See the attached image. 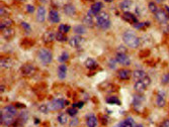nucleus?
Segmentation results:
<instances>
[{
    "label": "nucleus",
    "mask_w": 169,
    "mask_h": 127,
    "mask_svg": "<svg viewBox=\"0 0 169 127\" xmlns=\"http://www.w3.org/2000/svg\"><path fill=\"white\" fill-rule=\"evenodd\" d=\"M17 115V110L16 108L12 105H8L4 107L1 110L0 113V120H1V124L9 126L13 125L15 122V116Z\"/></svg>",
    "instance_id": "obj_1"
},
{
    "label": "nucleus",
    "mask_w": 169,
    "mask_h": 127,
    "mask_svg": "<svg viewBox=\"0 0 169 127\" xmlns=\"http://www.w3.org/2000/svg\"><path fill=\"white\" fill-rule=\"evenodd\" d=\"M124 42L128 46L132 47V49H137L140 46V39L137 37L135 33L130 30L124 33Z\"/></svg>",
    "instance_id": "obj_2"
},
{
    "label": "nucleus",
    "mask_w": 169,
    "mask_h": 127,
    "mask_svg": "<svg viewBox=\"0 0 169 127\" xmlns=\"http://www.w3.org/2000/svg\"><path fill=\"white\" fill-rule=\"evenodd\" d=\"M96 23L97 26L102 28V29H107L110 26V19L106 12H100L96 15Z\"/></svg>",
    "instance_id": "obj_3"
},
{
    "label": "nucleus",
    "mask_w": 169,
    "mask_h": 127,
    "mask_svg": "<svg viewBox=\"0 0 169 127\" xmlns=\"http://www.w3.org/2000/svg\"><path fill=\"white\" fill-rule=\"evenodd\" d=\"M133 78H134V80H135V82H142V83H144L147 87L150 85V83H151V80H150L149 76L146 74L144 71H140V70L134 72Z\"/></svg>",
    "instance_id": "obj_4"
},
{
    "label": "nucleus",
    "mask_w": 169,
    "mask_h": 127,
    "mask_svg": "<svg viewBox=\"0 0 169 127\" xmlns=\"http://www.w3.org/2000/svg\"><path fill=\"white\" fill-rule=\"evenodd\" d=\"M38 56H39L40 61L42 62L44 65H49V63H51V62H52V60H53L52 53H51L49 50H46V49L40 50L39 53H38Z\"/></svg>",
    "instance_id": "obj_5"
},
{
    "label": "nucleus",
    "mask_w": 169,
    "mask_h": 127,
    "mask_svg": "<svg viewBox=\"0 0 169 127\" xmlns=\"http://www.w3.org/2000/svg\"><path fill=\"white\" fill-rule=\"evenodd\" d=\"M66 105H68V101H66L64 99H56V100L52 101V102L50 103V105H48V106H49V109L51 110L58 111V110L63 109Z\"/></svg>",
    "instance_id": "obj_6"
},
{
    "label": "nucleus",
    "mask_w": 169,
    "mask_h": 127,
    "mask_svg": "<svg viewBox=\"0 0 169 127\" xmlns=\"http://www.w3.org/2000/svg\"><path fill=\"white\" fill-rule=\"evenodd\" d=\"M155 17L162 25H167L168 24V15L165 10H162V9H158V11L155 12Z\"/></svg>",
    "instance_id": "obj_7"
},
{
    "label": "nucleus",
    "mask_w": 169,
    "mask_h": 127,
    "mask_svg": "<svg viewBox=\"0 0 169 127\" xmlns=\"http://www.w3.org/2000/svg\"><path fill=\"white\" fill-rule=\"evenodd\" d=\"M34 72H36V68L31 63H25L20 69V73L24 77H31L34 74Z\"/></svg>",
    "instance_id": "obj_8"
},
{
    "label": "nucleus",
    "mask_w": 169,
    "mask_h": 127,
    "mask_svg": "<svg viewBox=\"0 0 169 127\" xmlns=\"http://www.w3.org/2000/svg\"><path fill=\"white\" fill-rule=\"evenodd\" d=\"M116 61L123 66H129L131 63V60L129 59V57H128L126 53H117L116 56Z\"/></svg>",
    "instance_id": "obj_9"
},
{
    "label": "nucleus",
    "mask_w": 169,
    "mask_h": 127,
    "mask_svg": "<svg viewBox=\"0 0 169 127\" xmlns=\"http://www.w3.org/2000/svg\"><path fill=\"white\" fill-rule=\"evenodd\" d=\"M83 43H84V39H83V37H81L80 36H73L72 39L69 40L70 46H71L72 47H76V49L80 47Z\"/></svg>",
    "instance_id": "obj_10"
},
{
    "label": "nucleus",
    "mask_w": 169,
    "mask_h": 127,
    "mask_svg": "<svg viewBox=\"0 0 169 127\" xmlns=\"http://www.w3.org/2000/svg\"><path fill=\"white\" fill-rule=\"evenodd\" d=\"M143 102H144V98L141 95H135L133 97V106L136 110H140L143 106Z\"/></svg>",
    "instance_id": "obj_11"
},
{
    "label": "nucleus",
    "mask_w": 169,
    "mask_h": 127,
    "mask_svg": "<svg viewBox=\"0 0 169 127\" xmlns=\"http://www.w3.org/2000/svg\"><path fill=\"white\" fill-rule=\"evenodd\" d=\"M101 7H102V3L101 2H96V3H94L93 5L91 6V8L89 9V11H88V14L89 15H97V14H99L100 13V10H101Z\"/></svg>",
    "instance_id": "obj_12"
},
{
    "label": "nucleus",
    "mask_w": 169,
    "mask_h": 127,
    "mask_svg": "<svg viewBox=\"0 0 169 127\" xmlns=\"http://www.w3.org/2000/svg\"><path fill=\"white\" fill-rule=\"evenodd\" d=\"M166 104V100H165V93L163 91H159L157 93V98H156V105L158 107H164Z\"/></svg>",
    "instance_id": "obj_13"
},
{
    "label": "nucleus",
    "mask_w": 169,
    "mask_h": 127,
    "mask_svg": "<svg viewBox=\"0 0 169 127\" xmlns=\"http://www.w3.org/2000/svg\"><path fill=\"white\" fill-rule=\"evenodd\" d=\"M123 19L124 20H126L128 21L129 23H133V24H136L137 22H138V19H137V17L135 16L134 14H132L131 12H124V14H123Z\"/></svg>",
    "instance_id": "obj_14"
},
{
    "label": "nucleus",
    "mask_w": 169,
    "mask_h": 127,
    "mask_svg": "<svg viewBox=\"0 0 169 127\" xmlns=\"http://www.w3.org/2000/svg\"><path fill=\"white\" fill-rule=\"evenodd\" d=\"M1 33H2V36L4 37L5 39H13V36H14V29L13 28H11V27H8V28H5V29H3L1 30Z\"/></svg>",
    "instance_id": "obj_15"
},
{
    "label": "nucleus",
    "mask_w": 169,
    "mask_h": 127,
    "mask_svg": "<svg viewBox=\"0 0 169 127\" xmlns=\"http://www.w3.org/2000/svg\"><path fill=\"white\" fill-rule=\"evenodd\" d=\"M55 39H56V34L54 33L53 31H46L43 36V40H44V43H52Z\"/></svg>",
    "instance_id": "obj_16"
},
{
    "label": "nucleus",
    "mask_w": 169,
    "mask_h": 127,
    "mask_svg": "<svg viewBox=\"0 0 169 127\" xmlns=\"http://www.w3.org/2000/svg\"><path fill=\"white\" fill-rule=\"evenodd\" d=\"M45 15H46V9L44 6H40L38 8V13H37V20L39 22H44L45 21Z\"/></svg>",
    "instance_id": "obj_17"
},
{
    "label": "nucleus",
    "mask_w": 169,
    "mask_h": 127,
    "mask_svg": "<svg viewBox=\"0 0 169 127\" xmlns=\"http://www.w3.org/2000/svg\"><path fill=\"white\" fill-rule=\"evenodd\" d=\"M131 71H129V70H120L119 72H117V76H119V78L120 79V80H128V79H130L131 77Z\"/></svg>",
    "instance_id": "obj_18"
},
{
    "label": "nucleus",
    "mask_w": 169,
    "mask_h": 127,
    "mask_svg": "<svg viewBox=\"0 0 169 127\" xmlns=\"http://www.w3.org/2000/svg\"><path fill=\"white\" fill-rule=\"evenodd\" d=\"M49 19L51 22H53V23H57V22L60 21V16H59V13L57 12V10H51L50 11Z\"/></svg>",
    "instance_id": "obj_19"
},
{
    "label": "nucleus",
    "mask_w": 169,
    "mask_h": 127,
    "mask_svg": "<svg viewBox=\"0 0 169 127\" xmlns=\"http://www.w3.org/2000/svg\"><path fill=\"white\" fill-rule=\"evenodd\" d=\"M86 124L88 127H96L97 125V118L95 117L93 114L89 115L87 117V120H86Z\"/></svg>",
    "instance_id": "obj_20"
},
{
    "label": "nucleus",
    "mask_w": 169,
    "mask_h": 127,
    "mask_svg": "<svg viewBox=\"0 0 169 127\" xmlns=\"http://www.w3.org/2000/svg\"><path fill=\"white\" fill-rule=\"evenodd\" d=\"M132 5H133L132 0H123V1L120 3V8L124 11H127L132 7Z\"/></svg>",
    "instance_id": "obj_21"
},
{
    "label": "nucleus",
    "mask_w": 169,
    "mask_h": 127,
    "mask_svg": "<svg viewBox=\"0 0 169 127\" xmlns=\"http://www.w3.org/2000/svg\"><path fill=\"white\" fill-rule=\"evenodd\" d=\"M64 12H65L67 15H69V16H72V15L75 14L76 9L72 4H66L64 6Z\"/></svg>",
    "instance_id": "obj_22"
},
{
    "label": "nucleus",
    "mask_w": 169,
    "mask_h": 127,
    "mask_svg": "<svg viewBox=\"0 0 169 127\" xmlns=\"http://www.w3.org/2000/svg\"><path fill=\"white\" fill-rule=\"evenodd\" d=\"M85 67L89 70H94L95 68H97V63L95 62V60L89 58L85 61Z\"/></svg>",
    "instance_id": "obj_23"
},
{
    "label": "nucleus",
    "mask_w": 169,
    "mask_h": 127,
    "mask_svg": "<svg viewBox=\"0 0 169 127\" xmlns=\"http://www.w3.org/2000/svg\"><path fill=\"white\" fill-rule=\"evenodd\" d=\"M66 75H67V67L65 65H61L58 69V77L61 80H63V79H65Z\"/></svg>",
    "instance_id": "obj_24"
},
{
    "label": "nucleus",
    "mask_w": 169,
    "mask_h": 127,
    "mask_svg": "<svg viewBox=\"0 0 169 127\" xmlns=\"http://www.w3.org/2000/svg\"><path fill=\"white\" fill-rule=\"evenodd\" d=\"M147 89V86L142 82H135V90L139 93H143L144 91H146Z\"/></svg>",
    "instance_id": "obj_25"
},
{
    "label": "nucleus",
    "mask_w": 169,
    "mask_h": 127,
    "mask_svg": "<svg viewBox=\"0 0 169 127\" xmlns=\"http://www.w3.org/2000/svg\"><path fill=\"white\" fill-rule=\"evenodd\" d=\"M117 127H134V121L132 118H127L123 122H120Z\"/></svg>",
    "instance_id": "obj_26"
},
{
    "label": "nucleus",
    "mask_w": 169,
    "mask_h": 127,
    "mask_svg": "<svg viewBox=\"0 0 169 127\" xmlns=\"http://www.w3.org/2000/svg\"><path fill=\"white\" fill-rule=\"evenodd\" d=\"M106 103L111 104V105H120V101L119 98L116 96H110L106 98Z\"/></svg>",
    "instance_id": "obj_27"
},
{
    "label": "nucleus",
    "mask_w": 169,
    "mask_h": 127,
    "mask_svg": "<svg viewBox=\"0 0 169 127\" xmlns=\"http://www.w3.org/2000/svg\"><path fill=\"white\" fill-rule=\"evenodd\" d=\"M1 67L2 68H11L12 66H13V62H12V60L10 59H1Z\"/></svg>",
    "instance_id": "obj_28"
},
{
    "label": "nucleus",
    "mask_w": 169,
    "mask_h": 127,
    "mask_svg": "<svg viewBox=\"0 0 169 127\" xmlns=\"http://www.w3.org/2000/svg\"><path fill=\"white\" fill-rule=\"evenodd\" d=\"M12 23H13V21H12L11 19H3L1 21V24H0V29L3 30V29H5V28H8V27H10Z\"/></svg>",
    "instance_id": "obj_29"
},
{
    "label": "nucleus",
    "mask_w": 169,
    "mask_h": 127,
    "mask_svg": "<svg viewBox=\"0 0 169 127\" xmlns=\"http://www.w3.org/2000/svg\"><path fill=\"white\" fill-rule=\"evenodd\" d=\"M83 23L85 25H87V26L89 27H91V26H93V23H94V21H93V18H92L91 15H85V17L83 18Z\"/></svg>",
    "instance_id": "obj_30"
},
{
    "label": "nucleus",
    "mask_w": 169,
    "mask_h": 127,
    "mask_svg": "<svg viewBox=\"0 0 169 127\" xmlns=\"http://www.w3.org/2000/svg\"><path fill=\"white\" fill-rule=\"evenodd\" d=\"M67 121H68V113H61L60 115L58 116V122L60 123V124H66Z\"/></svg>",
    "instance_id": "obj_31"
},
{
    "label": "nucleus",
    "mask_w": 169,
    "mask_h": 127,
    "mask_svg": "<svg viewBox=\"0 0 169 127\" xmlns=\"http://www.w3.org/2000/svg\"><path fill=\"white\" fill-rule=\"evenodd\" d=\"M85 27L83 26V25H76V26L74 27V31L76 33L78 34H83L85 33Z\"/></svg>",
    "instance_id": "obj_32"
},
{
    "label": "nucleus",
    "mask_w": 169,
    "mask_h": 127,
    "mask_svg": "<svg viewBox=\"0 0 169 127\" xmlns=\"http://www.w3.org/2000/svg\"><path fill=\"white\" fill-rule=\"evenodd\" d=\"M68 59H69V53L65 52V53H63L62 55L59 57V58H58V61H59L60 63H65V62L68 61Z\"/></svg>",
    "instance_id": "obj_33"
},
{
    "label": "nucleus",
    "mask_w": 169,
    "mask_h": 127,
    "mask_svg": "<svg viewBox=\"0 0 169 127\" xmlns=\"http://www.w3.org/2000/svg\"><path fill=\"white\" fill-rule=\"evenodd\" d=\"M59 30H60V33H67L68 31L70 30V26L69 25H66V24H61L59 26Z\"/></svg>",
    "instance_id": "obj_34"
},
{
    "label": "nucleus",
    "mask_w": 169,
    "mask_h": 127,
    "mask_svg": "<svg viewBox=\"0 0 169 127\" xmlns=\"http://www.w3.org/2000/svg\"><path fill=\"white\" fill-rule=\"evenodd\" d=\"M56 39H57V40H59V42H66V40L68 39L65 34L60 33V31L56 34Z\"/></svg>",
    "instance_id": "obj_35"
},
{
    "label": "nucleus",
    "mask_w": 169,
    "mask_h": 127,
    "mask_svg": "<svg viewBox=\"0 0 169 127\" xmlns=\"http://www.w3.org/2000/svg\"><path fill=\"white\" fill-rule=\"evenodd\" d=\"M9 9H7L5 7V6H1V8H0V14H1V16H7L9 14Z\"/></svg>",
    "instance_id": "obj_36"
},
{
    "label": "nucleus",
    "mask_w": 169,
    "mask_h": 127,
    "mask_svg": "<svg viewBox=\"0 0 169 127\" xmlns=\"http://www.w3.org/2000/svg\"><path fill=\"white\" fill-rule=\"evenodd\" d=\"M150 25V22H144V23H139V22H137L136 24H134V26L136 28H143L145 26H149Z\"/></svg>",
    "instance_id": "obj_37"
},
{
    "label": "nucleus",
    "mask_w": 169,
    "mask_h": 127,
    "mask_svg": "<svg viewBox=\"0 0 169 127\" xmlns=\"http://www.w3.org/2000/svg\"><path fill=\"white\" fill-rule=\"evenodd\" d=\"M149 9H150V10H151L152 12H154V13H155L156 11H158L157 6H156V4H155L154 2H150V3H149Z\"/></svg>",
    "instance_id": "obj_38"
},
{
    "label": "nucleus",
    "mask_w": 169,
    "mask_h": 127,
    "mask_svg": "<svg viewBox=\"0 0 169 127\" xmlns=\"http://www.w3.org/2000/svg\"><path fill=\"white\" fill-rule=\"evenodd\" d=\"M67 113H68V115L75 116L76 114H77V110H76V108L72 107V108H69V109L67 110Z\"/></svg>",
    "instance_id": "obj_39"
},
{
    "label": "nucleus",
    "mask_w": 169,
    "mask_h": 127,
    "mask_svg": "<svg viewBox=\"0 0 169 127\" xmlns=\"http://www.w3.org/2000/svg\"><path fill=\"white\" fill-rule=\"evenodd\" d=\"M39 110L42 113H48V110H49V106L46 105V104H43V105H41L39 107Z\"/></svg>",
    "instance_id": "obj_40"
},
{
    "label": "nucleus",
    "mask_w": 169,
    "mask_h": 127,
    "mask_svg": "<svg viewBox=\"0 0 169 127\" xmlns=\"http://www.w3.org/2000/svg\"><path fill=\"white\" fill-rule=\"evenodd\" d=\"M162 84H165V85L169 84V73L162 77Z\"/></svg>",
    "instance_id": "obj_41"
},
{
    "label": "nucleus",
    "mask_w": 169,
    "mask_h": 127,
    "mask_svg": "<svg viewBox=\"0 0 169 127\" xmlns=\"http://www.w3.org/2000/svg\"><path fill=\"white\" fill-rule=\"evenodd\" d=\"M21 26L23 27L25 30H27L28 33L31 31V26L28 25V23H27V22H21Z\"/></svg>",
    "instance_id": "obj_42"
},
{
    "label": "nucleus",
    "mask_w": 169,
    "mask_h": 127,
    "mask_svg": "<svg viewBox=\"0 0 169 127\" xmlns=\"http://www.w3.org/2000/svg\"><path fill=\"white\" fill-rule=\"evenodd\" d=\"M84 106V103L83 102H78V103H74L73 104V107L74 108H82Z\"/></svg>",
    "instance_id": "obj_43"
},
{
    "label": "nucleus",
    "mask_w": 169,
    "mask_h": 127,
    "mask_svg": "<svg viewBox=\"0 0 169 127\" xmlns=\"http://www.w3.org/2000/svg\"><path fill=\"white\" fill-rule=\"evenodd\" d=\"M160 127H169V119L164 120V121L161 123Z\"/></svg>",
    "instance_id": "obj_44"
},
{
    "label": "nucleus",
    "mask_w": 169,
    "mask_h": 127,
    "mask_svg": "<svg viewBox=\"0 0 169 127\" xmlns=\"http://www.w3.org/2000/svg\"><path fill=\"white\" fill-rule=\"evenodd\" d=\"M77 126L78 125V119H72V121H71V123H70V126L71 127H73V126Z\"/></svg>",
    "instance_id": "obj_45"
},
{
    "label": "nucleus",
    "mask_w": 169,
    "mask_h": 127,
    "mask_svg": "<svg viewBox=\"0 0 169 127\" xmlns=\"http://www.w3.org/2000/svg\"><path fill=\"white\" fill-rule=\"evenodd\" d=\"M27 10L28 12H31H31H34V7L33 5H27Z\"/></svg>",
    "instance_id": "obj_46"
},
{
    "label": "nucleus",
    "mask_w": 169,
    "mask_h": 127,
    "mask_svg": "<svg viewBox=\"0 0 169 127\" xmlns=\"http://www.w3.org/2000/svg\"><path fill=\"white\" fill-rule=\"evenodd\" d=\"M101 123H102V124H104V125L107 124V123H108V118H107L106 116L102 117V121H101Z\"/></svg>",
    "instance_id": "obj_47"
},
{
    "label": "nucleus",
    "mask_w": 169,
    "mask_h": 127,
    "mask_svg": "<svg viewBox=\"0 0 169 127\" xmlns=\"http://www.w3.org/2000/svg\"><path fill=\"white\" fill-rule=\"evenodd\" d=\"M164 9H165V11H166V13H167L168 17H169V6L168 5H165L164 6Z\"/></svg>",
    "instance_id": "obj_48"
},
{
    "label": "nucleus",
    "mask_w": 169,
    "mask_h": 127,
    "mask_svg": "<svg viewBox=\"0 0 169 127\" xmlns=\"http://www.w3.org/2000/svg\"><path fill=\"white\" fill-rule=\"evenodd\" d=\"M16 107H17V108H23L24 106H23V105H20V103H17V104H16Z\"/></svg>",
    "instance_id": "obj_49"
},
{
    "label": "nucleus",
    "mask_w": 169,
    "mask_h": 127,
    "mask_svg": "<svg viewBox=\"0 0 169 127\" xmlns=\"http://www.w3.org/2000/svg\"><path fill=\"white\" fill-rule=\"evenodd\" d=\"M155 1L157 2V3H161V2H163L164 0H155Z\"/></svg>",
    "instance_id": "obj_50"
},
{
    "label": "nucleus",
    "mask_w": 169,
    "mask_h": 127,
    "mask_svg": "<svg viewBox=\"0 0 169 127\" xmlns=\"http://www.w3.org/2000/svg\"><path fill=\"white\" fill-rule=\"evenodd\" d=\"M106 2H113V0H106Z\"/></svg>",
    "instance_id": "obj_51"
},
{
    "label": "nucleus",
    "mask_w": 169,
    "mask_h": 127,
    "mask_svg": "<svg viewBox=\"0 0 169 127\" xmlns=\"http://www.w3.org/2000/svg\"><path fill=\"white\" fill-rule=\"evenodd\" d=\"M137 127H143L142 125H138V126H137Z\"/></svg>",
    "instance_id": "obj_52"
},
{
    "label": "nucleus",
    "mask_w": 169,
    "mask_h": 127,
    "mask_svg": "<svg viewBox=\"0 0 169 127\" xmlns=\"http://www.w3.org/2000/svg\"><path fill=\"white\" fill-rule=\"evenodd\" d=\"M17 1H23V0H17Z\"/></svg>",
    "instance_id": "obj_53"
}]
</instances>
